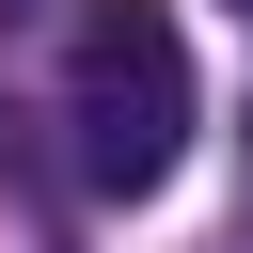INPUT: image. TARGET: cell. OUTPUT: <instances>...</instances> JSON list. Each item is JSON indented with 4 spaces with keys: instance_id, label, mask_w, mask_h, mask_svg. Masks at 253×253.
Returning a JSON list of instances; mask_svg holds the SVG:
<instances>
[{
    "instance_id": "1",
    "label": "cell",
    "mask_w": 253,
    "mask_h": 253,
    "mask_svg": "<svg viewBox=\"0 0 253 253\" xmlns=\"http://www.w3.org/2000/svg\"><path fill=\"white\" fill-rule=\"evenodd\" d=\"M63 126H79V174H95V190H158V174L190 158V47H174L158 0H95V16H79Z\"/></svg>"
},
{
    "instance_id": "2",
    "label": "cell",
    "mask_w": 253,
    "mask_h": 253,
    "mask_svg": "<svg viewBox=\"0 0 253 253\" xmlns=\"http://www.w3.org/2000/svg\"><path fill=\"white\" fill-rule=\"evenodd\" d=\"M237 16H253V0H237Z\"/></svg>"
}]
</instances>
